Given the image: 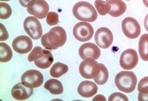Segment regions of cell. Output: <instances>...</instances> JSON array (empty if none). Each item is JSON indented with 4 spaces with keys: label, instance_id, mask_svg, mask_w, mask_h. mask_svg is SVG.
Returning a JSON list of instances; mask_svg holds the SVG:
<instances>
[{
    "label": "cell",
    "instance_id": "cell-22",
    "mask_svg": "<svg viewBox=\"0 0 148 101\" xmlns=\"http://www.w3.org/2000/svg\"><path fill=\"white\" fill-rule=\"evenodd\" d=\"M100 72L99 75L95 77L94 81L99 85H103L106 84L109 79V72L104 64H99Z\"/></svg>",
    "mask_w": 148,
    "mask_h": 101
},
{
    "label": "cell",
    "instance_id": "cell-23",
    "mask_svg": "<svg viewBox=\"0 0 148 101\" xmlns=\"http://www.w3.org/2000/svg\"><path fill=\"white\" fill-rule=\"evenodd\" d=\"M95 7L98 13L102 16L107 15L111 10V3L102 0H95Z\"/></svg>",
    "mask_w": 148,
    "mask_h": 101
},
{
    "label": "cell",
    "instance_id": "cell-3",
    "mask_svg": "<svg viewBox=\"0 0 148 101\" xmlns=\"http://www.w3.org/2000/svg\"><path fill=\"white\" fill-rule=\"evenodd\" d=\"M114 83L119 91L125 93H130L136 87L137 77L132 71H123L116 75Z\"/></svg>",
    "mask_w": 148,
    "mask_h": 101
},
{
    "label": "cell",
    "instance_id": "cell-16",
    "mask_svg": "<svg viewBox=\"0 0 148 101\" xmlns=\"http://www.w3.org/2000/svg\"><path fill=\"white\" fill-rule=\"evenodd\" d=\"M111 3V10L109 15L113 17H119L125 13L126 11V5L122 0H109Z\"/></svg>",
    "mask_w": 148,
    "mask_h": 101
},
{
    "label": "cell",
    "instance_id": "cell-26",
    "mask_svg": "<svg viewBox=\"0 0 148 101\" xmlns=\"http://www.w3.org/2000/svg\"><path fill=\"white\" fill-rule=\"evenodd\" d=\"M46 22L49 26L56 25L59 23V15L56 12H49L46 17Z\"/></svg>",
    "mask_w": 148,
    "mask_h": 101
},
{
    "label": "cell",
    "instance_id": "cell-31",
    "mask_svg": "<svg viewBox=\"0 0 148 101\" xmlns=\"http://www.w3.org/2000/svg\"><path fill=\"white\" fill-rule=\"evenodd\" d=\"M19 2H20L21 5L25 8H27L28 3H30V1H34V0H18Z\"/></svg>",
    "mask_w": 148,
    "mask_h": 101
},
{
    "label": "cell",
    "instance_id": "cell-30",
    "mask_svg": "<svg viewBox=\"0 0 148 101\" xmlns=\"http://www.w3.org/2000/svg\"><path fill=\"white\" fill-rule=\"evenodd\" d=\"M138 100L148 101V93L144 94L139 93V95H138Z\"/></svg>",
    "mask_w": 148,
    "mask_h": 101
},
{
    "label": "cell",
    "instance_id": "cell-4",
    "mask_svg": "<svg viewBox=\"0 0 148 101\" xmlns=\"http://www.w3.org/2000/svg\"><path fill=\"white\" fill-rule=\"evenodd\" d=\"M79 72L84 78L86 79H94L99 75L100 72L99 64L93 57H87L80 63Z\"/></svg>",
    "mask_w": 148,
    "mask_h": 101
},
{
    "label": "cell",
    "instance_id": "cell-35",
    "mask_svg": "<svg viewBox=\"0 0 148 101\" xmlns=\"http://www.w3.org/2000/svg\"><path fill=\"white\" fill-rule=\"evenodd\" d=\"M126 1H130V0H126Z\"/></svg>",
    "mask_w": 148,
    "mask_h": 101
},
{
    "label": "cell",
    "instance_id": "cell-17",
    "mask_svg": "<svg viewBox=\"0 0 148 101\" xmlns=\"http://www.w3.org/2000/svg\"><path fill=\"white\" fill-rule=\"evenodd\" d=\"M44 88L52 95H61L63 93V86L59 80L51 79L44 84Z\"/></svg>",
    "mask_w": 148,
    "mask_h": 101
},
{
    "label": "cell",
    "instance_id": "cell-34",
    "mask_svg": "<svg viewBox=\"0 0 148 101\" xmlns=\"http://www.w3.org/2000/svg\"><path fill=\"white\" fill-rule=\"evenodd\" d=\"M1 1H11V0H1Z\"/></svg>",
    "mask_w": 148,
    "mask_h": 101
},
{
    "label": "cell",
    "instance_id": "cell-14",
    "mask_svg": "<svg viewBox=\"0 0 148 101\" xmlns=\"http://www.w3.org/2000/svg\"><path fill=\"white\" fill-rule=\"evenodd\" d=\"M33 91V88H28L21 82L16 84L12 88L11 95L16 100H25L32 96Z\"/></svg>",
    "mask_w": 148,
    "mask_h": 101
},
{
    "label": "cell",
    "instance_id": "cell-7",
    "mask_svg": "<svg viewBox=\"0 0 148 101\" xmlns=\"http://www.w3.org/2000/svg\"><path fill=\"white\" fill-rule=\"evenodd\" d=\"M49 6L45 0H34L28 5L27 12L39 19L46 17L49 13Z\"/></svg>",
    "mask_w": 148,
    "mask_h": 101
},
{
    "label": "cell",
    "instance_id": "cell-15",
    "mask_svg": "<svg viewBox=\"0 0 148 101\" xmlns=\"http://www.w3.org/2000/svg\"><path fill=\"white\" fill-rule=\"evenodd\" d=\"M98 88L95 83L90 81H84L80 83L78 93L82 97L90 98L97 93Z\"/></svg>",
    "mask_w": 148,
    "mask_h": 101
},
{
    "label": "cell",
    "instance_id": "cell-32",
    "mask_svg": "<svg viewBox=\"0 0 148 101\" xmlns=\"http://www.w3.org/2000/svg\"><path fill=\"white\" fill-rule=\"evenodd\" d=\"M144 26L145 28V29L148 32V14L145 17V18L144 19Z\"/></svg>",
    "mask_w": 148,
    "mask_h": 101
},
{
    "label": "cell",
    "instance_id": "cell-13",
    "mask_svg": "<svg viewBox=\"0 0 148 101\" xmlns=\"http://www.w3.org/2000/svg\"><path fill=\"white\" fill-rule=\"evenodd\" d=\"M78 54L81 59H85L87 57H93L95 59H99L101 55V50L94 43L88 42L83 44L78 50Z\"/></svg>",
    "mask_w": 148,
    "mask_h": 101
},
{
    "label": "cell",
    "instance_id": "cell-28",
    "mask_svg": "<svg viewBox=\"0 0 148 101\" xmlns=\"http://www.w3.org/2000/svg\"><path fill=\"white\" fill-rule=\"evenodd\" d=\"M109 101H114V100H123L128 101V98L126 95L121 93H114L111 94L109 98Z\"/></svg>",
    "mask_w": 148,
    "mask_h": 101
},
{
    "label": "cell",
    "instance_id": "cell-11",
    "mask_svg": "<svg viewBox=\"0 0 148 101\" xmlns=\"http://www.w3.org/2000/svg\"><path fill=\"white\" fill-rule=\"evenodd\" d=\"M138 56L137 52L134 49L126 50L122 53L120 57V66L123 69L130 70L137 66Z\"/></svg>",
    "mask_w": 148,
    "mask_h": 101
},
{
    "label": "cell",
    "instance_id": "cell-9",
    "mask_svg": "<svg viewBox=\"0 0 148 101\" xmlns=\"http://www.w3.org/2000/svg\"><path fill=\"white\" fill-rule=\"evenodd\" d=\"M122 30L126 37L135 39L141 33V27L137 20L132 17H126L122 22Z\"/></svg>",
    "mask_w": 148,
    "mask_h": 101
},
{
    "label": "cell",
    "instance_id": "cell-21",
    "mask_svg": "<svg viewBox=\"0 0 148 101\" xmlns=\"http://www.w3.org/2000/svg\"><path fill=\"white\" fill-rule=\"evenodd\" d=\"M13 57V52L10 46L6 43H0V61L2 63L8 62Z\"/></svg>",
    "mask_w": 148,
    "mask_h": 101
},
{
    "label": "cell",
    "instance_id": "cell-6",
    "mask_svg": "<svg viewBox=\"0 0 148 101\" xmlns=\"http://www.w3.org/2000/svg\"><path fill=\"white\" fill-rule=\"evenodd\" d=\"M73 35L80 42H86L92 38L94 33L93 26L89 23L79 22L73 28Z\"/></svg>",
    "mask_w": 148,
    "mask_h": 101
},
{
    "label": "cell",
    "instance_id": "cell-5",
    "mask_svg": "<svg viewBox=\"0 0 148 101\" xmlns=\"http://www.w3.org/2000/svg\"><path fill=\"white\" fill-rule=\"evenodd\" d=\"M24 29L33 40L42 38L43 30L41 23L35 17L30 16L25 19L23 24Z\"/></svg>",
    "mask_w": 148,
    "mask_h": 101
},
{
    "label": "cell",
    "instance_id": "cell-12",
    "mask_svg": "<svg viewBox=\"0 0 148 101\" xmlns=\"http://www.w3.org/2000/svg\"><path fill=\"white\" fill-rule=\"evenodd\" d=\"M12 46L16 52L21 54H25L32 50L33 44L30 38L25 35H21L13 40Z\"/></svg>",
    "mask_w": 148,
    "mask_h": 101
},
{
    "label": "cell",
    "instance_id": "cell-8",
    "mask_svg": "<svg viewBox=\"0 0 148 101\" xmlns=\"http://www.w3.org/2000/svg\"><path fill=\"white\" fill-rule=\"evenodd\" d=\"M44 79V75L41 72L30 69L23 74L21 82L28 88H38L42 85Z\"/></svg>",
    "mask_w": 148,
    "mask_h": 101
},
{
    "label": "cell",
    "instance_id": "cell-1",
    "mask_svg": "<svg viewBox=\"0 0 148 101\" xmlns=\"http://www.w3.org/2000/svg\"><path fill=\"white\" fill-rule=\"evenodd\" d=\"M66 33L63 28L56 26L52 28L48 33L43 35L41 42L45 48L53 50L63 46L66 41Z\"/></svg>",
    "mask_w": 148,
    "mask_h": 101
},
{
    "label": "cell",
    "instance_id": "cell-19",
    "mask_svg": "<svg viewBox=\"0 0 148 101\" xmlns=\"http://www.w3.org/2000/svg\"><path fill=\"white\" fill-rule=\"evenodd\" d=\"M138 50L141 58L144 61H148V34H144L141 37Z\"/></svg>",
    "mask_w": 148,
    "mask_h": 101
},
{
    "label": "cell",
    "instance_id": "cell-10",
    "mask_svg": "<svg viewBox=\"0 0 148 101\" xmlns=\"http://www.w3.org/2000/svg\"><path fill=\"white\" fill-rule=\"evenodd\" d=\"M95 41L101 48L107 49L113 44V35L107 27H101L95 32Z\"/></svg>",
    "mask_w": 148,
    "mask_h": 101
},
{
    "label": "cell",
    "instance_id": "cell-27",
    "mask_svg": "<svg viewBox=\"0 0 148 101\" xmlns=\"http://www.w3.org/2000/svg\"><path fill=\"white\" fill-rule=\"evenodd\" d=\"M138 91L141 93H148V77H145L140 81L138 85Z\"/></svg>",
    "mask_w": 148,
    "mask_h": 101
},
{
    "label": "cell",
    "instance_id": "cell-33",
    "mask_svg": "<svg viewBox=\"0 0 148 101\" xmlns=\"http://www.w3.org/2000/svg\"><path fill=\"white\" fill-rule=\"evenodd\" d=\"M142 1H143V3H144L145 6H146L147 8H148V0H142Z\"/></svg>",
    "mask_w": 148,
    "mask_h": 101
},
{
    "label": "cell",
    "instance_id": "cell-18",
    "mask_svg": "<svg viewBox=\"0 0 148 101\" xmlns=\"http://www.w3.org/2000/svg\"><path fill=\"white\" fill-rule=\"evenodd\" d=\"M53 56L51 54V52L49 51V50L46 49V51L45 52L44 56L40 59L34 60V64L36 66L39 67L40 69H47L48 67L51 66V64L53 62Z\"/></svg>",
    "mask_w": 148,
    "mask_h": 101
},
{
    "label": "cell",
    "instance_id": "cell-24",
    "mask_svg": "<svg viewBox=\"0 0 148 101\" xmlns=\"http://www.w3.org/2000/svg\"><path fill=\"white\" fill-rule=\"evenodd\" d=\"M46 50L42 48L40 46H36L35 47L34 49L32 50V51L31 52L30 54L28 55V62H32V61L40 59V57H42L44 56L45 52H46Z\"/></svg>",
    "mask_w": 148,
    "mask_h": 101
},
{
    "label": "cell",
    "instance_id": "cell-29",
    "mask_svg": "<svg viewBox=\"0 0 148 101\" xmlns=\"http://www.w3.org/2000/svg\"><path fill=\"white\" fill-rule=\"evenodd\" d=\"M0 36H1V37H0V40L1 41H4V40H6L8 39L9 38V34L8 33V30H6L5 27V26L3 25V24H1L0 25Z\"/></svg>",
    "mask_w": 148,
    "mask_h": 101
},
{
    "label": "cell",
    "instance_id": "cell-25",
    "mask_svg": "<svg viewBox=\"0 0 148 101\" xmlns=\"http://www.w3.org/2000/svg\"><path fill=\"white\" fill-rule=\"evenodd\" d=\"M12 9L9 4L3 2L0 3V18L1 19H7L11 17Z\"/></svg>",
    "mask_w": 148,
    "mask_h": 101
},
{
    "label": "cell",
    "instance_id": "cell-2",
    "mask_svg": "<svg viewBox=\"0 0 148 101\" xmlns=\"http://www.w3.org/2000/svg\"><path fill=\"white\" fill-rule=\"evenodd\" d=\"M73 13L76 19L83 22H94L97 19V13L94 7L87 1L76 3L73 8Z\"/></svg>",
    "mask_w": 148,
    "mask_h": 101
},
{
    "label": "cell",
    "instance_id": "cell-20",
    "mask_svg": "<svg viewBox=\"0 0 148 101\" xmlns=\"http://www.w3.org/2000/svg\"><path fill=\"white\" fill-rule=\"evenodd\" d=\"M69 71V67L66 64H64L61 62H57L53 64L50 69V75L55 78H59L63 75L64 74L67 73Z\"/></svg>",
    "mask_w": 148,
    "mask_h": 101
}]
</instances>
